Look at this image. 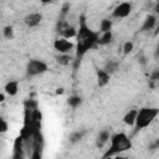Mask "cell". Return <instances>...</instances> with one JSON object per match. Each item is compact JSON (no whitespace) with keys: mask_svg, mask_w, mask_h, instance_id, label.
Returning a JSON list of instances; mask_svg holds the SVG:
<instances>
[{"mask_svg":"<svg viewBox=\"0 0 159 159\" xmlns=\"http://www.w3.org/2000/svg\"><path fill=\"white\" fill-rule=\"evenodd\" d=\"M2 35L5 39L7 40H12L14 39V27L11 25H6L4 29H2Z\"/></svg>","mask_w":159,"mask_h":159,"instance_id":"obj_21","label":"cell"},{"mask_svg":"<svg viewBox=\"0 0 159 159\" xmlns=\"http://www.w3.org/2000/svg\"><path fill=\"white\" fill-rule=\"evenodd\" d=\"M113 159H128V158H127V157H123V155H119V154H118V155H116Z\"/></svg>","mask_w":159,"mask_h":159,"instance_id":"obj_28","label":"cell"},{"mask_svg":"<svg viewBox=\"0 0 159 159\" xmlns=\"http://www.w3.org/2000/svg\"><path fill=\"white\" fill-rule=\"evenodd\" d=\"M118 67H119V62L118 61H116V60H111V61H108L107 63H106V67L103 68L108 75H112V73H114L117 70H118Z\"/></svg>","mask_w":159,"mask_h":159,"instance_id":"obj_19","label":"cell"},{"mask_svg":"<svg viewBox=\"0 0 159 159\" xmlns=\"http://www.w3.org/2000/svg\"><path fill=\"white\" fill-rule=\"evenodd\" d=\"M4 91L6 94H9L10 97H14L19 92V82L17 81H9L5 87H4Z\"/></svg>","mask_w":159,"mask_h":159,"instance_id":"obj_11","label":"cell"},{"mask_svg":"<svg viewBox=\"0 0 159 159\" xmlns=\"http://www.w3.org/2000/svg\"><path fill=\"white\" fill-rule=\"evenodd\" d=\"M61 37H63V39H66V40H70V39H73V37H76V35H77V30L72 26V25H67L62 31H61Z\"/></svg>","mask_w":159,"mask_h":159,"instance_id":"obj_12","label":"cell"},{"mask_svg":"<svg viewBox=\"0 0 159 159\" xmlns=\"http://www.w3.org/2000/svg\"><path fill=\"white\" fill-rule=\"evenodd\" d=\"M73 60H75V58H73V56H71L70 53L58 55V56L56 57V61H57L60 65H62V66H67V65H70Z\"/></svg>","mask_w":159,"mask_h":159,"instance_id":"obj_18","label":"cell"},{"mask_svg":"<svg viewBox=\"0 0 159 159\" xmlns=\"http://www.w3.org/2000/svg\"><path fill=\"white\" fill-rule=\"evenodd\" d=\"M24 106H25V109H27V111H35V109H37V102L34 101V99L25 101Z\"/></svg>","mask_w":159,"mask_h":159,"instance_id":"obj_22","label":"cell"},{"mask_svg":"<svg viewBox=\"0 0 159 159\" xmlns=\"http://www.w3.org/2000/svg\"><path fill=\"white\" fill-rule=\"evenodd\" d=\"M84 134H86V130H75V132H72L71 134H70V137H68V140L72 143V144H75V143H78L81 139H83V137H84Z\"/></svg>","mask_w":159,"mask_h":159,"instance_id":"obj_16","label":"cell"},{"mask_svg":"<svg viewBox=\"0 0 159 159\" xmlns=\"http://www.w3.org/2000/svg\"><path fill=\"white\" fill-rule=\"evenodd\" d=\"M99 37V32H96L93 30L89 29V26L87 25L86 17L82 15L80 17V27L77 30V43H76V55L75 58L76 60H81V57L91 48H93L94 46H97V41Z\"/></svg>","mask_w":159,"mask_h":159,"instance_id":"obj_1","label":"cell"},{"mask_svg":"<svg viewBox=\"0 0 159 159\" xmlns=\"http://www.w3.org/2000/svg\"><path fill=\"white\" fill-rule=\"evenodd\" d=\"M96 76H97V84L99 87L107 86L109 80H111V75H108L103 68H97L96 70Z\"/></svg>","mask_w":159,"mask_h":159,"instance_id":"obj_9","label":"cell"},{"mask_svg":"<svg viewBox=\"0 0 159 159\" xmlns=\"http://www.w3.org/2000/svg\"><path fill=\"white\" fill-rule=\"evenodd\" d=\"M159 113V109L155 107H144L140 108L139 111H137V117H135V130H142L144 128H147L149 124H152V122L157 118Z\"/></svg>","mask_w":159,"mask_h":159,"instance_id":"obj_3","label":"cell"},{"mask_svg":"<svg viewBox=\"0 0 159 159\" xmlns=\"http://www.w3.org/2000/svg\"><path fill=\"white\" fill-rule=\"evenodd\" d=\"M5 101V94L4 93H0V103H2Z\"/></svg>","mask_w":159,"mask_h":159,"instance_id":"obj_29","label":"cell"},{"mask_svg":"<svg viewBox=\"0 0 159 159\" xmlns=\"http://www.w3.org/2000/svg\"><path fill=\"white\" fill-rule=\"evenodd\" d=\"M42 149H36L34 148L31 152V158L30 159H42Z\"/></svg>","mask_w":159,"mask_h":159,"instance_id":"obj_25","label":"cell"},{"mask_svg":"<svg viewBox=\"0 0 159 159\" xmlns=\"http://www.w3.org/2000/svg\"><path fill=\"white\" fill-rule=\"evenodd\" d=\"M132 12V4L130 2H120L118 4L113 11H112V16L116 17V19H124L127 16H129V14Z\"/></svg>","mask_w":159,"mask_h":159,"instance_id":"obj_6","label":"cell"},{"mask_svg":"<svg viewBox=\"0 0 159 159\" xmlns=\"http://www.w3.org/2000/svg\"><path fill=\"white\" fill-rule=\"evenodd\" d=\"M109 138H111V135H109V132L107 129L101 130L99 134H98V137H97V147L98 148H102L109 140Z\"/></svg>","mask_w":159,"mask_h":159,"instance_id":"obj_14","label":"cell"},{"mask_svg":"<svg viewBox=\"0 0 159 159\" xmlns=\"http://www.w3.org/2000/svg\"><path fill=\"white\" fill-rule=\"evenodd\" d=\"M56 93H57V94H61V93H63V88H58V89L56 91Z\"/></svg>","mask_w":159,"mask_h":159,"instance_id":"obj_30","label":"cell"},{"mask_svg":"<svg viewBox=\"0 0 159 159\" xmlns=\"http://www.w3.org/2000/svg\"><path fill=\"white\" fill-rule=\"evenodd\" d=\"M47 70H48V66L46 62H43L42 60L32 58L26 65V76L27 77H35V76L45 73Z\"/></svg>","mask_w":159,"mask_h":159,"instance_id":"obj_4","label":"cell"},{"mask_svg":"<svg viewBox=\"0 0 159 159\" xmlns=\"http://www.w3.org/2000/svg\"><path fill=\"white\" fill-rule=\"evenodd\" d=\"M158 147H159V140H155L154 143H152V144L149 145V149H150V150H157Z\"/></svg>","mask_w":159,"mask_h":159,"instance_id":"obj_26","label":"cell"},{"mask_svg":"<svg viewBox=\"0 0 159 159\" xmlns=\"http://www.w3.org/2000/svg\"><path fill=\"white\" fill-rule=\"evenodd\" d=\"M112 41H113V34H112V31H108V32H104V34H102V35L98 37L97 45L104 46V45H109Z\"/></svg>","mask_w":159,"mask_h":159,"instance_id":"obj_15","label":"cell"},{"mask_svg":"<svg viewBox=\"0 0 159 159\" xmlns=\"http://www.w3.org/2000/svg\"><path fill=\"white\" fill-rule=\"evenodd\" d=\"M133 48H134L133 42H132V41H127V42H124L122 50H123V53H124V55H128V53H130V52L133 51Z\"/></svg>","mask_w":159,"mask_h":159,"instance_id":"obj_23","label":"cell"},{"mask_svg":"<svg viewBox=\"0 0 159 159\" xmlns=\"http://www.w3.org/2000/svg\"><path fill=\"white\" fill-rule=\"evenodd\" d=\"M155 26H157V16L153 15V14H150V15H148L145 17V20H144V22H143V25L140 27V31H143V32L152 31Z\"/></svg>","mask_w":159,"mask_h":159,"instance_id":"obj_10","label":"cell"},{"mask_svg":"<svg viewBox=\"0 0 159 159\" xmlns=\"http://www.w3.org/2000/svg\"><path fill=\"white\" fill-rule=\"evenodd\" d=\"M7 129H9V124H7V122L0 116V134H4V133H6L7 132Z\"/></svg>","mask_w":159,"mask_h":159,"instance_id":"obj_24","label":"cell"},{"mask_svg":"<svg viewBox=\"0 0 159 159\" xmlns=\"http://www.w3.org/2000/svg\"><path fill=\"white\" fill-rule=\"evenodd\" d=\"M41 20H42V15L40 12H31V14L25 16L24 22L29 27H35V26H37L41 22Z\"/></svg>","mask_w":159,"mask_h":159,"instance_id":"obj_8","label":"cell"},{"mask_svg":"<svg viewBox=\"0 0 159 159\" xmlns=\"http://www.w3.org/2000/svg\"><path fill=\"white\" fill-rule=\"evenodd\" d=\"M109 142H111L109 148H108V150L104 153L103 159L109 158V157H112V155H118V154H120V153H123V152H127V150H129V149L132 148V140H130L129 137H128L125 133H123V132L113 134V135L109 138Z\"/></svg>","mask_w":159,"mask_h":159,"instance_id":"obj_2","label":"cell"},{"mask_svg":"<svg viewBox=\"0 0 159 159\" xmlns=\"http://www.w3.org/2000/svg\"><path fill=\"white\" fill-rule=\"evenodd\" d=\"M138 61H139L142 65H145V63H147V58H145L143 55H142V56H139V60H138Z\"/></svg>","mask_w":159,"mask_h":159,"instance_id":"obj_27","label":"cell"},{"mask_svg":"<svg viewBox=\"0 0 159 159\" xmlns=\"http://www.w3.org/2000/svg\"><path fill=\"white\" fill-rule=\"evenodd\" d=\"M112 20L109 19H102L101 22H99V32L104 34V32H108V31H112Z\"/></svg>","mask_w":159,"mask_h":159,"instance_id":"obj_17","label":"cell"},{"mask_svg":"<svg viewBox=\"0 0 159 159\" xmlns=\"http://www.w3.org/2000/svg\"><path fill=\"white\" fill-rule=\"evenodd\" d=\"M53 48H55L57 52H60V55L70 53V51L75 48V43L71 42L70 40L63 39V37H57V39L53 41Z\"/></svg>","mask_w":159,"mask_h":159,"instance_id":"obj_5","label":"cell"},{"mask_svg":"<svg viewBox=\"0 0 159 159\" xmlns=\"http://www.w3.org/2000/svg\"><path fill=\"white\" fill-rule=\"evenodd\" d=\"M67 104L71 107V108H77L82 104V98L77 94H73V96H70L68 99H67Z\"/></svg>","mask_w":159,"mask_h":159,"instance_id":"obj_20","label":"cell"},{"mask_svg":"<svg viewBox=\"0 0 159 159\" xmlns=\"http://www.w3.org/2000/svg\"><path fill=\"white\" fill-rule=\"evenodd\" d=\"M135 117H137V109H130V111H128V112L124 114L123 122H124L127 125L132 127V125H134V123H135Z\"/></svg>","mask_w":159,"mask_h":159,"instance_id":"obj_13","label":"cell"},{"mask_svg":"<svg viewBox=\"0 0 159 159\" xmlns=\"http://www.w3.org/2000/svg\"><path fill=\"white\" fill-rule=\"evenodd\" d=\"M11 159H25V145L20 135L14 142V152H12Z\"/></svg>","mask_w":159,"mask_h":159,"instance_id":"obj_7","label":"cell"}]
</instances>
